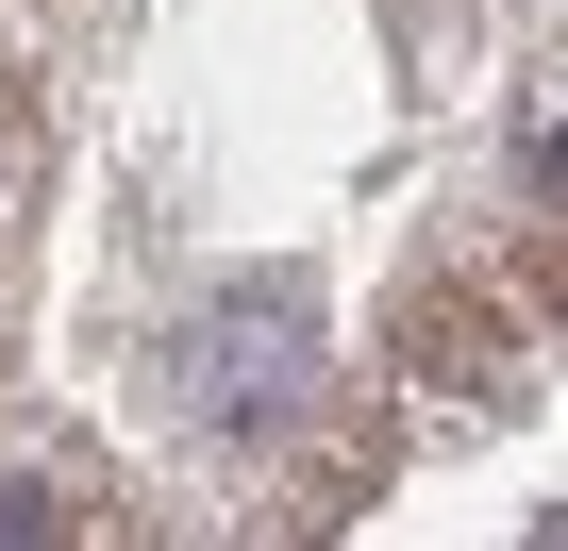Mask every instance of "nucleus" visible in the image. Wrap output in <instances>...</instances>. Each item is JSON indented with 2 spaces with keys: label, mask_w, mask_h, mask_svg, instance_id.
Instances as JSON below:
<instances>
[{
  "label": "nucleus",
  "mask_w": 568,
  "mask_h": 551,
  "mask_svg": "<svg viewBox=\"0 0 568 551\" xmlns=\"http://www.w3.org/2000/svg\"><path fill=\"white\" fill-rule=\"evenodd\" d=\"M0 201H18V151H0Z\"/></svg>",
  "instance_id": "nucleus-2"
},
{
  "label": "nucleus",
  "mask_w": 568,
  "mask_h": 551,
  "mask_svg": "<svg viewBox=\"0 0 568 551\" xmlns=\"http://www.w3.org/2000/svg\"><path fill=\"white\" fill-rule=\"evenodd\" d=\"M184 418H217V435L318 418V285H284V267L217 285V302L184 318Z\"/></svg>",
  "instance_id": "nucleus-1"
}]
</instances>
